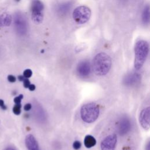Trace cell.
<instances>
[{"label":"cell","instance_id":"obj_3","mask_svg":"<svg viewBox=\"0 0 150 150\" xmlns=\"http://www.w3.org/2000/svg\"><path fill=\"white\" fill-rule=\"evenodd\" d=\"M100 110L98 105L94 103H90L83 105L80 110L81 118L87 123L94 122L98 117Z\"/></svg>","mask_w":150,"mask_h":150},{"label":"cell","instance_id":"obj_5","mask_svg":"<svg viewBox=\"0 0 150 150\" xmlns=\"http://www.w3.org/2000/svg\"><path fill=\"white\" fill-rule=\"evenodd\" d=\"M91 10L86 6L81 5L77 6L73 12V18L79 24L86 23L90 18Z\"/></svg>","mask_w":150,"mask_h":150},{"label":"cell","instance_id":"obj_9","mask_svg":"<svg viewBox=\"0 0 150 150\" xmlns=\"http://www.w3.org/2000/svg\"><path fill=\"white\" fill-rule=\"evenodd\" d=\"M77 73L81 77L88 76L91 71V67L90 63L87 60L80 62L77 67Z\"/></svg>","mask_w":150,"mask_h":150},{"label":"cell","instance_id":"obj_18","mask_svg":"<svg viewBox=\"0 0 150 150\" xmlns=\"http://www.w3.org/2000/svg\"><path fill=\"white\" fill-rule=\"evenodd\" d=\"M32 71L30 69H26L23 71V76L25 78H29L32 76Z\"/></svg>","mask_w":150,"mask_h":150},{"label":"cell","instance_id":"obj_25","mask_svg":"<svg viewBox=\"0 0 150 150\" xmlns=\"http://www.w3.org/2000/svg\"><path fill=\"white\" fill-rule=\"evenodd\" d=\"M28 88L30 91H33L35 89V86L34 84H30Z\"/></svg>","mask_w":150,"mask_h":150},{"label":"cell","instance_id":"obj_13","mask_svg":"<svg viewBox=\"0 0 150 150\" xmlns=\"http://www.w3.org/2000/svg\"><path fill=\"white\" fill-rule=\"evenodd\" d=\"M12 21V16L8 13L0 14V28L10 26Z\"/></svg>","mask_w":150,"mask_h":150},{"label":"cell","instance_id":"obj_12","mask_svg":"<svg viewBox=\"0 0 150 150\" xmlns=\"http://www.w3.org/2000/svg\"><path fill=\"white\" fill-rule=\"evenodd\" d=\"M25 144L28 150H40L37 141L31 134H29L26 137Z\"/></svg>","mask_w":150,"mask_h":150},{"label":"cell","instance_id":"obj_16","mask_svg":"<svg viewBox=\"0 0 150 150\" xmlns=\"http://www.w3.org/2000/svg\"><path fill=\"white\" fill-rule=\"evenodd\" d=\"M84 143L86 147H87V148H90L96 145V140L93 136L88 135L85 137L84 139Z\"/></svg>","mask_w":150,"mask_h":150},{"label":"cell","instance_id":"obj_2","mask_svg":"<svg viewBox=\"0 0 150 150\" xmlns=\"http://www.w3.org/2000/svg\"><path fill=\"white\" fill-rule=\"evenodd\" d=\"M134 67L138 70L144 64L149 52V44L144 40H138L135 45Z\"/></svg>","mask_w":150,"mask_h":150},{"label":"cell","instance_id":"obj_22","mask_svg":"<svg viewBox=\"0 0 150 150\" xmlns=\"http://www.w3.org/2000/svg\"><path fill=\"white\" fill-rule=\"evenodd\" d=\"M7 78L8 80L11 83H14L16 81V77L13 75H9Z\"/></svg>","mask_w":150,"mask_h":150},{"label":"cell","instance_id":"obj_21","mask_svg":"<svg viewBox=\"0 0 150 150\" xmlns=\"http://www.w3.org/2000/svg\"><path fill=\"white\" fill-rule=\"evenodd\" d=\"M23 86H24V87L25 88H28V87L30 84V81L28 80V79L25 78V79L23 80Z\"/></svg>","mask_w":150,"mask_h":150},{"label":"cell","instance_id":"obj_24","mask_svg":"<svg viewBox=\"0 0 150 150\" xmlns=\"http://www.w3.org/2000/svg\"><path fill=\"white\" fill-rule=\"evenodd\" d=\"M32 108V105L29 103H28V104H26L24 106V110L25 111H29Z\"/></svg>","mask_w":150,"mask_h":150},{"label":"cell","instance_id":"obj_7","mask_svg":"<svg viewBox=\"0 0 150 150\" xmlns=\"http://www.w3.org/2000/svg\"><path fill=\"white\" fill-rule=\"evenodd\" d=\"M117 141V139L115 134L107 136L101 142V150H114Z\"/></svg>","mask_w":150,"mask_h":150},{"label":"cell","instance_id":"obj_8","mask_svg":"<svg viewBox=\"0 0 150 150\" xmlns=\"http://www.w3.org/2000/svg\"><path fill=\"white\" fill-rule=\"evenodd\" d=\"M149 114L150 108L149 107L143 109L140 112L139 121L142 127L145 129H148L150 127L149 124Z\"/></svg>","mask_w":150,"mask_h":150},{"label":"cell","instance_id":"obj_23","mask_svg":"<svg viewBox=\"0 0 150 150\" xmlns=\"http://www.w3.org/2000/svg\"><path fill=\"white\" fill-rule=\"evenodd\" d=\"M0 107L2 109V110H6L7 109V107L5 105L4 100H0Z\"/></svg>","mask_w":150,"mask_h":150},{"label":"cell","instance_id":"obj_17","mask_svg":"<svg viewBox=\"0 0 150 150\" xmlns=\"http://www.w3.org/2000/svg\"><path fill=\"white\" fill-rule=\"evenodd\" d=\"M13 112L16 115H19L21 112V104H16L13 107Z\"/></svg>","mask_w":150,"mask_h":150},{"label":"cell","instance_id":"obj_1","mask_svg":"<svg viewBox=\"0 0 150 150\" xmlns=\"http://www.w3.org/2000/svg\"><path fill=\"white\" fill-rule=\"evenodd\" d=\"M111 59L104 52L97 54L93 60V69L98 76H104L108 73L111 67Z\"/></svg>","mask_w":150,"mask_h":150},{"label":"cell","instance_id":"obj_4","mask_svg":"<svg viewBox=\"0 0 150 150\" xmlns=\"http://www.w3.org/2000/svg\"><path fill=\"white\" fill-rule=\"evenodd\" d=\"M14 27L16 33L20 36H25L28 30V22L25 16L20 12H17L13 16Z\"/></svg>","mask_w":150,"mask_h":150},{"label":"cell","instance_id":"obj_20","mask_svg":"<svg viewBox=\"0 0 150 150\" xmlns=\"http://www.w3.org/2000/svg\"><path fill=\"white\" fill-rule=\"evenodd\" d=\"M23 95L22 94H20L18 96H16V97L14 98V102L15 104H21V100L23 98Z\"/></svg>","mask_w":150,"mask_h":150},{"label":"cell","instance_id":"obj_26","mask_svg":"<svg viewBox=\"0 0 150 150\" xmlns=\"http://www.w3.org/2000/svg\"><path fill=\"white\" fill-rule=\"evenodd\" d=\"M18 80H19V81H23L24 79H25V77H24V76H18Z\"/></svg>","mask_w":150,"mask_h":150},{"label":"cell","instance_id":"obj_15","mask_svg":"<svg viewBox=\"0 0 150 150\" xmlns=\"http://www.w3.org/2000/svg\"><path fill=\"white\" fill-rule=\"evenodd\" d=\"M142 21L145 25H148L149 22V6L146 5L142 11Z\"/></svg>","mask_w":150,"mask_h":150},{"label":"cell","instance_id":"obj_6","mask_svg":"<svg viewBox=\"0 0 150 150\" xmlns=\"http://www.w3.org/2000/svg\"><path fill=\"white\" fill-rule=\"evenodd\" d=\"M44 5L40 0H33L31 4V16L36 23H40L43 18V11Z\"/></svg>","mask_w":150,"mask_h":150},{"label":"cell","instance_id":"obj_19","mask_svg":"<svg viewBox=\"0 0 150 150\" xmlns=\"http://www.w3.org/2000/svg\"><path fill=\"white\" fill-rule=\"evenodd\" d=\"M73 147L74 149H76V150L80 149L81 147V142L79 141H74L73 144Z\"/></svg>","mask_w":150,"mask_h":150},{"label":"cell","instance_id":"obj_10","mask_svg":"<svg viewBox=\"0 0 150 150\" xmlns=\"http://www.w3.org/2000/svg\"><path fill=\"white\" fill-rule=\"evenodd\" d=\"M131 124L129 120L127 117L122 118L118 124V132L121 135L127 134L131 129Z\"/></svg>","mask_w":150,"mask_h":150},{"label":"cell","instance_id":"obj_11","mask_svg":"<svg viewBox=\"0 0 150 150\" xmlns=\"http://www.w3.org/2000/svg\"><path fill=\"white\" fill-rule=\"evenodd\" d=\"M141 79V76L137 73H129L126 76L124 79V83L128 86H132L139 83Z\"/></svg>","mask_w":150,"mask_h":150},{"label":"cell","instance_id":"obj_28","mask_svg":"<svg viewBox=\"0 0 150 150\" xmlns=\"http://www.w3.org/2000/svg\"><path fill=\"white\" fill-rule=\"evenodd\" d=\"M150 148V145H149V142H148L147 145H146V148H145V150H149Z\"/></svg>","mask_w":150,"mask_h":150},{"label":"cell","instance_id":"obj_27","mask_svg":"<svg viewBox=\"0 0 150 150\" xmlns=\"http://www.w3.org/2000/svg\"><path fill=\"white\" fill-rule=\"evenodd\" d=\"M5 150H16L15 148L13 147H12V146H9V147H8L6 148Z\"/></svg>","mask_w":150,"mask_h":150},{"label":"cell","instance_id":"obj_14","mask_svg":"<svg viewBox=\"0 0 150 150\" xmlns=\"http://www.w3.org/2000/svg\"><path fill=\"white\" fill-rule=\"evenodd\" d=\"M71 4L70 2L62 3L57 6V12L60 16L65 15L69 11L70 9L71 8Z\"/></svg>","mask_w":150,"mask_h":150}]
</instances>
